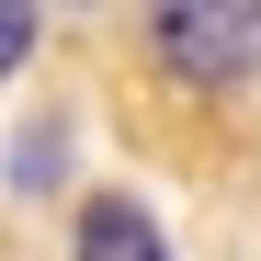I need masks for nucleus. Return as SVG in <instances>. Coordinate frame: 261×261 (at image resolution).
Segmentation results:
<instances>
[{"mask_svg": "<svg viewBox=\"0 0 261 261\" xmlns=\"http://www.w3.org/2000/svg\"><path fill=\"white\" fill-rule=\"evenodd\" d=\"M159 57L193 80H239L261 57V12H159Z\"/></svg>", "mask_w": 261, "mask_h": 261, "instance_id": "nucleus-1", "label": "nucleus"}, {"mask_svg": "<svg viewBox=\"0 0 261 261\" xmlns=\"http://www.w3.org/2000/svg\"><path fill=\"white\" fill-rule=\"evenodd\" d=\"M80 261H170V250H159V216H148L137 193L80 204Z\"/></svg>", "mask_w": 261, "mask_h": 261, "instance_id": "nucleus-2", "label": "nucleus"}, {"mask_svg": "<svg viewBox=\"0 0 261 261\" xmlns=\"http://www.w3.org/2000/svg\"><path fill=\"white\" fill-rule=\"evenodd\" d=\"M34 57V12H23V0H0V68H23Z\"/></svg>", "mask_w": 261, "mask_h": 261, "instance_id": "nucleus-3", "label": "nucleus"}]
</instances>
